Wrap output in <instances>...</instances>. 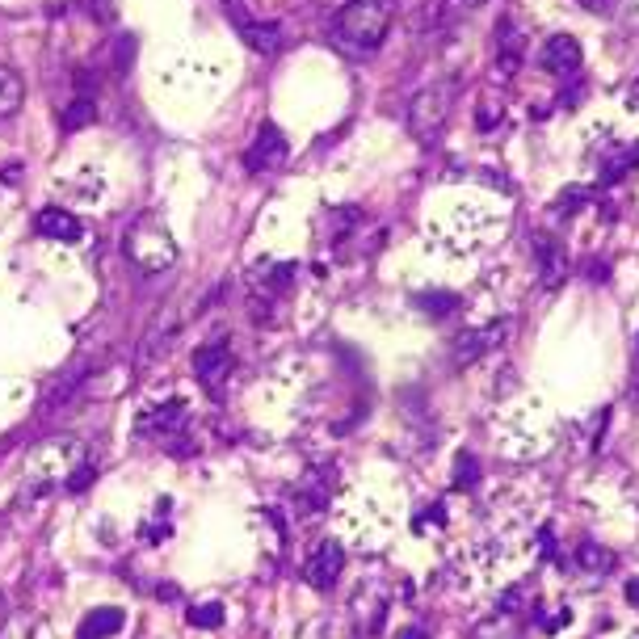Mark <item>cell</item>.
I'll return each instance as SVG.
<instances>
[{
  "label": "cell",
  "mask_w": 639,
  "mask_h": 639,
  "mask_svg": "<svg viewBox=\"0 0 639 639\" xmlns=\"http://www.w3.org/2000/svg\"><path fill=\"white\" fill-rule=\"evenodd\" d=\"M492 47H497V68H501L505 76L522 72V64H526V30H522V22H518L513 13H505L501 22H497Z\"/></svg>",
  "instance_id": "9"
},
{
  "label": "cell",
  "mask_w": 639,
  "mask_h": 639,
  "mask_svg": "<svg viewBox=\"0 0 639 639\" xmlns=\"http://www.w3.org/2000/svg\"><path fill=\"white\" fill-rule=\"evenodd\" d=\"M627 602H631V606H639V576H635V581L627 585Z\"/></svg>",
  "instance_id": "24"
},
{
  "label": "cell",
  "mask_w": 639,
  "mask_h": 639,
  "mask_svg": "<svg viewBox=\"0 0 639 639\" xmlns=\"http://www.w3.org/2000/svg\"><path fill=\"white\" fill-rule=\"evenodd\" d=\"M93 118H97V101H93V97H76L72 106L64 110V127H68V131H80V127H89Z\"/></svg>",
  "instance_id": "18"
},
{
  "label": "cell",
  "mask_w": 639,
  "mask_h": 639,
  "mask_svg": "<svg viewBox=\"0 0 639 639\" xmlns=\"http://www.w3.org/2000/svg\"><path fill=\"white\" fill-rule=\"evenodd\" d=\"M34 228H38V236H51V240H64V244H76L80 236H85V223H80L72 211H64V206H47V211H38Z\"/></svg>",
  "instance_id": "12"
},
{
  "label": "cell",
  "mask_w": 639,
  "mask_h": 639,
  "mask_svg": "<svg viewBox=\"0 0 639 639\" xmlns=\"http://www.w3.org/2000/svg\"><path fill=\"white\" fill-rule=\"evenodd\" d=\"M80 463H89V455H85V442H76V438H47V442H38L34 450H30V497L38 492V497H47V492H55V488H68V480H72V471L80 467Z\"/></svg>",
  "instance_id": "2"
},
{
  "label": "cell",
  "mask_w": 639,
  "mask_h": 639,
  "mask_svg": "<svg viewBox=\"0 0 639 639\" xmlns=\"http://www.w3.org/2000/svg\"><path fill=\"white\" fill-rule=\"evenodd\" d=\"M581 64H585V51H581V43H576L572 34H551L547 38L543 68L551 76H576V72H581Z\"/></svg>",
  "instance_id": "11"
},
{
  "label": "cell",
  "mask_w": 639,
  "mask_h": 639,
  "mask_svg": "<svg viewBox=\"0 0 639 639\" xmlns=\"http://www.w3.org/2000/svg\"><path fill=\"white\" fill-rule=\"evenodd\" d=\"M400 639H429V635H425V631H421V627H412V631H404V635H400Z\"/></svg>",
  "instance_id": "25"
},
{
  "label": "cell",
  "mask_w": 639,
  "mask_h": 639,
  "mask_svg": "<svg viewBox=\"0 0 639 639\" xmlns=\"http://www.w3.org/2000/svg\"><path fill=\"white\" fill-rule=\"evenodd\" d=\"M581 564H589V568H610V564H614V555H606V551H597V547H585V555H581Z\"/></svg>",
  "instance_id": "21"
},
{
  "label": "cell",
  "mask_w": 639,
  "mask_h": 639,
  "mask_svg": "<svg viewBox=\"0 0 639 639\" xmlns=\"http://www.w3.org/2000/svg\"><path fill=\"white\" fill-rule=\"evenodd\" d=\"M631 106L639 110V80H635V89H631Z\"/></svg>",
  "instance_id": "26"
},
{
  "label": "cell",
  "mask_w": 639,
  "mask_h": 639,
  "mask_svg": "<svg viewBox=\"0 0 639 639\" xmlns=\"http://www.w3.org/2000/svg\"><path fill=\"white\" fill-rule=\"evenodd\" d=\"M135 429H139V434H148V438H164L169 450L177 446V450L190 455V442H181V434H185V404L181 400H169V404H160L152 412H143Z\"/></svg>",
  "instance_id": "6"
},
{
  "label": "cell",
  "mask_w": 639,
  "mask_h": 639,
  "mask_svg": "<svg viewBox=\"0 0 639 639\" xmlns=\"http://www.w3.org/2000/svg\"><path fill=\"white\" fill-rule=\"evenodd\" d=\"M286 156H291V143H286V135L274 127V122H261L253 148L244 152V169H249V173H274V169H282V164H286Z\"/></svg>",
  "instance_id": "7"
},
{
  "label": "cell",
  "mask_w": 639,
  "mask_h": 639,
  "mask_svg": "<svg viewBox=\"0 0 639 639\" xmlns=\"http://www.w3.org/2000/svg\"><path fill=\"white\" fill-rule=\"evenodd\" d=\"M417 303L425 307V312H434V316H442V312H455V307H459V299H455V295H421Z\"/></svg>",
  "instance_id": "20"
},
{
  "label": "cell",
  "mask_w": 639,
  "mask_h": 639,
  "mask_svg": "<svg viewBox=\"0 0 639 639\" xmlns=\"http://www.w3.org/2000/svg\"><path fill=\"white\" fill-rule=\"evenodd\" d=\"M236 34H240L257 55H274V51L282 47V30H278L274 22H261V17H249L244 26H236Z\"/></svg>",
  "instance_id": "15"
},
{
  "label": "cell",
  "mask_w": 639,
  "mask_h": 639,
  "mask_svg": "<svg viewBox=\"0 0 639 639\" xmlns=\"http://www.w3.org/2000/svg\"><path fill=\"white\" fill-rule=\"evenodd\" d=\"M177 240L160 228L156 219H135L131 223V232H127V257H131V265L139 274H148V278H156V274H164V270H173L177 265Z\"/></svg>",
  "instance_id": "3"
},
{
  "label": "cell",
  "mask_w": 639,
  "mask_h": 639,
  "mask_svg": "<svg viewBox=\"0 0 639 639\" xmlns=\"http://www.w3.org/2000/svg\"><path fill=\"white\" fill-rule=\"evenodd\" d=\"M631 5H635V9H639V0H631Z\"/></svg>",
  "instance_id": "27"
},
{
  "label": "cell",
  "mask_w": 639,
  "mask_h": 639,
  "mask_svg": "<svg viewBox=\"0 0 639 639\" xmlns=\"http://www.w3.org/2000/svg\"><path fill=\"white\" fill-rule=\"evenodd\" d=\"M341 572H345V547H341L337 539L320 543L312 555H307V568H303L307 585H312V589H320V593H328V589H333V585L341 581Z\"/></svg>",
  "instance_id": "8"
},
{
  "label": "cell",
  "mask_w": 639,
  "mask_h": 639,
  "mask_svg": "<svg viewBox=\"0 0 639 639\" xmlns=\"http://www.w3.org/2000/svg\"><path fill=\"white\" fill-rule=\"evenodd\" d=\"M85 9L97 17V22H106V9H110V5H106V0H85Z\"/></svg>",
  "instance_id": "22"
},
{
  "label": "cell",
  "mask_w": 639,
  "mask_h": 639,
  "mask_svg": "<svg viewBox=\"0 0 639 639\" xmlns=\"http://www.w3.org/2000/svg\"><path fill=\"white\" fill-rule=\"evenodd\" d=\"M26 101V80L13 68H0V118H13Z\"/></svg>",
  "instance_id": "16"
},
{
  "label": "cell",
  "mask_w": 639,
  "mask_h": 639,
  "mask_svg": "<svg viewBox=\"0 0 639 639\" xmlns=\"http://www.w3.org/2000/svg\"><path fill=\"white\" fill-rule=\"evenodd\" d=\"M396 22V0H349L333 13L328 43L349 59H370Z\"/></svg>",
  "instance_id": "1"
},
{
  "label": "cell",
  "mask_w": 639,
  "mask_h": 639,
  "mask_svg": "<svg viewBox=\"0 0 639 639\" xmlns=\"http://www.w3.org/2000/svg\"><path fill=\"white\" fill-rule=\"evenodd\" d=\"M581 5H585V9H593V13H606V9H610V0H581Z\"/></svg>",
  "instance_id": "23"
},
{
  "label": "cell",
  "mask_w": 639,
  "mask_h": 639,
  "mask_svg": "<svg viewBox=\"0 0 639 639\" xmlns=\"http://www.w3.org/2000/svg\"><path fill=\"white\" fill-rule=\"evenodd\" d=\"M190 627H198V631H215V627H223V618H228V610H223L219 602H202V606H190Z\"/></svg>",
  "instance_id": "17"
},
{
  "label": "cell",
  "mask_w": 639,
  "mask_h": 639,
  "mask_svg": "<svg viewBox=\"0 0 639 639\" xmlns=\"http://www.w3.org/2000/svg\"><path fill=\"white\" fill-rule=\"evenodd\" d=\"M194 375L198 383L211 391V396H219L223 391V379L232 375V345L228 341H215V345H202L194 354Z\"/></svg>",
  "instance_id": "10"
},
{
  "label": "cell",
  "mask_w": 639,
  "mask_h": 639,
  "mask_svg": "<svg viewBox=\"0 0 639 639\" xmlns=\"http://www.w3.org/2000/svg\"><path fill=\"white\" fill-rule=\"evenodd\" d=\"M509 337H513V320H492V324H480V328H467V333L455 341V366L480 362L484 354H492V349H501Z\"/></svg>",
  "instance_id": "5"
},
{
  "label": "cell",
  "mask_w": 639,
  "mask_h": 639,
  "mask_svg": "<svg viewBox=\"0 0 639 639\" xmlns=\"http://www.w3.org/2000/svg\"><path fill=\"white\" fill-rule=\"evenodd\" d=\"M534 249H539V270H543V282H547V291H555V286L564 282V274H568L564 249H560V244H555L551 236H534Z\"/></svg>",
  "instance_id": "14"
},
{
  "label": "cell",
  "mask_w": 639,
  "mask_h": 639,
  "mask_svg": "<svg viewBox=\"0 0 639 639\" xmlns=\"http://www.w3.org/2000/svg\"><path fill=\"white\" fill-rule=\"evenodd\" d=\"M122 627H127V614H122L118 606H101V610H89V614H85V623L76 627V635H80V639H110V635H118Z\"/></svg>",
  "instance_id": "13"
},
{
  "label": "cell",
  "mask_w": 639,
  "mask_h": 639,
  "mask_svg": "<svg viewBox=\"0 0 639 639\" xmlns=\"http://www.w3.org/2000/svg\"><path fill=\"white\" fill-rule=\"evenodd\" d=\"M455 110V89L450 85H429L408 101V131L421 143H438L446 131V118Z\"/></svg>",
  "instance_id": "4"
},
{
  "label": "cell",
  "mask_w": 639,
  "mask_h": 639,
  "mask_svg": "<svg viewBox=\"0 0 639 639\" xmlns=\"http://www.w3.org/2000/svg\"><path fill=\"white\" fill-rule=\"evenodd\" d=\"M476 480H480V463H476V455H459V467H455V488H459V492H467Z\"/></svg>",
  "instance_id": "19"
}]
</instances>
